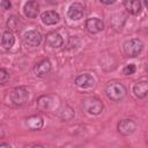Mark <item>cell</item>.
<instances>
[{
	"mask_svg": "<svg viewBox=\"0 0 148 148\" xmlns=\"http://www.w3.org/2000/svg\"><path fill=\"white\" fill-rule=\"evenodd\" d=\"M86 28L90 34H97L99 31H102L104 29V23L97 18V17H92V18H88L86 22Z\"/></svg>",
	"mask_w": 148,
	"mask_h": 148,
	"instance_id": "obj_6",
	"label": "cell"
},
{
	"mask_svg": "<svg viewBox=\"0 0 148 148\" xmlns=\"http://www.w3.org/2000/svg\"><path fill=\"white\" fill-rule=\"evenodd\" d=\"M34 71H35V74L37 76H44L51 71V62L47 59L42 60V61H39L38 64L35 65Z\"/></svg>",
	"mask_w": 148,
	"mask_h": 148,
	"instance_id": "obj_9",
	"label": "cell"
},
{
	"mask_svg": "<svg viewBox=\"0 0 148 148\" xmlns=\"http://www.w3.org/2000/svg\"><path fill=\"white\" fill-rule=\"evenodd\" d=\"M84 109L91 114H98L103 110V103L97 97H89L84 101Z\"/></svg>",
	"mask_w": 148,
	"mask_h": 148,
	"instance_id": "obj_3",
	"label": "cell"
},
{
	"mask_svg": "<svg viewBox=\"0 0 148 148\" xmlns=\"http://www.w3.org/2000/svg\"><path fill=\"white\" fill-rule=\"evenodd\" d=\"M46 45L51 46V47H60L62 45V38L59 34H50L46 37Z\"/></svg>",
	"mask_w": 148,
	"mask_h": 148,
	"instance_id": "obj_15",
	"label": "cell"
},
{
	"mask_svg": "<svg viewBox=\"0 0 148 148\" xmlns=\"http://www.w3.org/2000/svg\"><path fill=\"white\" fill-rule=\"evenodd\" d=\"M24 40L30 46H37L42 42V35L36 30H30L24 35Z\"/></svg>",
	"mask_w": 148,
	"mask_h": 148,
	"instance_id": "obj_8",
	"label": "cell"
},
{
	"mask_svg": "<svg viewBox=\"0 0 148 148\" xmlns=\"http://www.w3.org/2000/svg\"><path fill=\"white\" fill-rule=\"evenodd\" d=\"M134 72H135V66L132 64L126 65L124 68V74H126V75H132V74H134Z\"/></svg>",
	"mask_w": 148,
	"mask_h": 148,
	"instance_id": "obj_20",
	"label": "cell"
},
{
	"mask_svg": "<svg viewBox=\"0 0 148 148\" xmlns=\"http://www.w3.org/2000/svg\"><path fill=\"white\" fill-rule=\"evenodd\" d=\"M8 80H9V75H8V73H7L5 69L0 68V84H5V83H7Z\"/></svg>",
	"mask_w": 148,
	"mask_h": 148,
	"instance_id": "obj_19",
	"label": "cell"
},
{
	"mask_svg": "<svg viewBox=\"0 0 148 148\" xmlns=\"http://www.w3.org/2000/svg\"><path fill=\"white\" fill-rule=\"evenodd\" d=\"M142 49H143V43L139 38L130 39L124 44V51H125L126 56H128V57L139 56L141 53Z\"/></svg>",
	"mask_w": 148,
	"mask_h": 148,
	"instance_id": "obj_2",
	"label": "cell"
},
{
	"mask_svg": "<svg viewBox=\"0 0 148 148\" xmlns=\"http://www.w3.org/2000/svg\"><path fill=\"white\" fill-rule=\"evenodd\" d=\"M28 96L29 95H28L27 89L23 88V87H18V88H15L12 91L10 98H12V102L15 105H23L28 101Z\"/></svg>",
	"mask_w": 148,
	"mask_h": 148,
	"instance_id": "obj_4",
	"label": "cell"
},
{
	"mask_svg": "<svg viewBox=\"0 0 148 148\" xmlns=\"http://www.w3.org/2000/svg\"><path fill=\"white\" fill-rule=\"evenodd\" d=\"M136 128V125L131 119H124L118 124V132L123 135H130L132 134Z\"/></svg>",
	"mask_w": 148,
	"mask_h": 148,
	"instance_id": "obj_5",
	"label": "cell"
},
{
	"mask_svg": "<svg viewBox=\"0 0 148 148\" xmlns=\"http://www.w3.org/2000/svg\"><path fill=\"white\" fill-rule=\"evenodd\" d=\"M27 125L30 130H39L43 126V119L39 116H31L27 119Z\"/></svg>",
	"mask_w": 148,
	"mask_h": 148,
	"instance_id": "obj_16",
	"label": "cell"
},
{
	"mask_svg": "<svg viewBox=\"0 0 148 148\" xmlns=\"http://www.w3.org/2000/svg\"><path fill=\"white\" fill-rule=\"evenodd\" d=\"M38 12H39V6L35 0H30L25 3V6H24V15L25 16L34 18L38 15Z\"/></svg>",
	"mask_w": 148,
	"mask_h": 148,
	"instance_id": "obj_10",
	"label": "cell"
},
{
	"mask_svg": "<svg viewBox=\"0 0 148 148\" xmlns=\"http://www.w3.org/2000/svg\"><path fill=\"white\" fill-rule=\"evenodd\" d=\"M83 5L79 2H74L68 8V17L72 20H80L83 16Z\"/></svg>",
	"mask_w": 148,
	"mask_h": 148,
	"instance_id": "obj_7",
	"label": "cell"
},
{
	"mask_svg": "<svg viewBox=\"0 0 148 148\" xmlns=\"http://www.w3.org/2000/svg\"><path fill=\"white\" fill-rule=\"evenodd\" d=\"M14 42H15V39H14V36L12 35V32H5L2 35L1 43H2V46L5 49H7V50L10 49L14 45Z\"/></svg>",
	"mask_w": 148,
	"mask_h": 148,
	"instance_id": "obj_17",
	"label": "cell"
},
{
	"mask_svg": "<svg viewBox=\"0 0 148 148\" xmlns=\"http://www.w3.org/2000/svg\"><path fill=\"white\" fill-rule=\"evenodd\" d=\"M0 146H6V147H9L8 143H0Z\"/></svg>",
	"mask_w": 148,
	"mask_h": 148,
	"instance_id": "obj_23",
	"label": "cell"
},
{
	"mask_svg": "<svg viewBox=\"0 0 148 148\" xmlns=\"http://www.w3.org/2000/svg\"><path fill=\"white\" fill-rule=\"evenodd\" d=\"M124 6L127 9V12H130L131 14H139L141 10V3L139 0H125L124 1Z\"/></svg>",
	"mask_w": 148,
	"mask_h": 148,
	"instance_id": "obj_14",
	"label": "cell"
},
{
	"mask_svg": "<svg viewBox=\"0 0 148 148\" xmlns=\"http://www.w3.org/2000/svg\"><path fill=\"white\" fill-rule=\"evenodd\" d=\"M75 83L79 87H81V88H90V87L94 86L95 81H94V79H92L91 75H89V74H82V75H80V76L76 77Z\"/></svg>",
	"mask_w": 148,
	"mask_h": 148,
	"instance_id": "obj_12",
	"label": "cell"
},
{
	"mask_svg": "<svg viewBox=\"0 0 148 148\" xmlns=\"http://www.w3.org/2000/svg\"><path fill=\"white\" fill-rule=\"evenodd\" d=\"M7 27L12 31H17L18 30V18L15 16H10L7 21Z\"/></svg>",
	"mask_w": 148,
	"mask_h": 148,
	"instance_id": "obj_18",
	"label": "cell"
},
{
	"mask_svg": "<svg viewBox=\"0 0 148 148\" xmlns=\"http://www.w3.org/2000/svg\"><path fill=\"white\" fill-rule=\"evenodd\" d=\"M106 95L111 101H120L126 95V88L123 83L119 82H112L106 87Z\"/></svg>",
	"mask_w": 148,
	"mask_h": 148,
	"instance_id": "obj_1",
	"label": "cell"
},
{
	"mask_svg": "<svg viewBox=\"0 0 148 148\" xmlns=\"http://www.w3.org/2000/svg\"><path fill=\"white\" fill-rule=\"evenodd\" d=\"M1 7H2L3 9H9V8H10V2H9V0H3V1L1 2Z\"/></svg>",
	"mask_w": 148,
	"mask_h": 148,
	"instance_id": "obj_21",
	"label": "cell"
},
{
	"mask_svg": "<svg viewBox=\"0 0 148 148\" xmlns=\"http://www.w3.org/2000/svg\"><path fill=\"white\" fill-rule=\"evenodd\" d=\"M42 21L43 23H45L46 25H52V24H56L58 23L59 21V14L53 12V10H47V12H44L42 14Z\"/></svg>",
	"mask_w": 148,
	"mask_h": 148,
	"instance_id": "obj_11",
	"label": "cell"
},
{
	"mask_svg": "<svg viewBox=\"0 0 148 148\" xmlns=\"http://www.w3.org/2000/svg\"><path fill=\"white\" fill-rule=\"evenodd\" d=\"M133 91H134V95L139 98H143L147 96L148 94V84L146 81H141V82H138L135 83L134 88H133Z\"/></svg>",
	"mask_w": 148,
	"mask_h": 148,
	"instance_id": "obj_13",
	"label": "cell"
},
{
	"mask_svg": "<svg viewBox=\"0 0 148 148\" xmlns=\"http://www.w3.org/2000/svg\"><path fill=\"white\" fill-rule=\"evenodd\" d=\"M103 3H105V5H110V3H113L116 0H101Z\"/></svg>",
	"mask_w": 148,
	"mask_h": 148,
	"instance_id": "obj_22",
	"label": "cell"
}]
</instances>
